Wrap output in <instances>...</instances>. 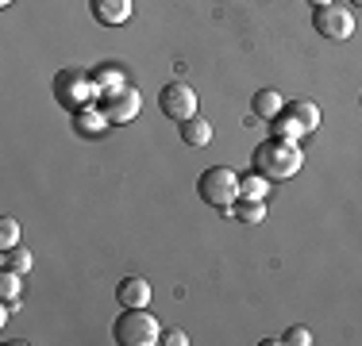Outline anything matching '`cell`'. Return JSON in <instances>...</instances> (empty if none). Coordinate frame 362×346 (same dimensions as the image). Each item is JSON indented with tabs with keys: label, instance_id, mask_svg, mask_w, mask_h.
Wrapping results in <instances>:
<instances>
[{
	"label": "cell",
	"instance_id": "277c9868",
	"mask_svg": "<svg viewBox=\"0 0 362 346\" xmlns=\"http://www.w3.org/2000/svg\"><path fill=\"white\" fill-rule=\"evenodd\" d=\"M93 97H100L97 85H93V73L85 69H62L54 77V100L70 112H81L85 104H93Z\"/></svg>",
	"mask_w": 362,
	"mask_h": 346
},
{
	"label": "cell",
	"instance_id": "44dd1931",
	"mask_svg": "<svg viewBox=\"0 0 362 346\" xmlns=\"http://www.w3.org/2000/svg\"><path fill=\"white\" fill-rule=\"evenodd\" d=\"M281 342H293V346H308V342H313V331H308V327H289V331L281 335Z\"/></svg>",
	"mask_w": 362,
	"mask_h": 346
},
{
	"label": "cell",
	"instance_id": "30bf717a",
	"mask_svg": "<svg viewBox=\"0 0 362 346\" xmlns=\"http://www.w3.org/2000/svg\"><path fill=\"white\" fill-rule=\"evenodd\" d=\"M177 131H181V143H185V146H209L212 143V124H209V119H201V116L177 124Z\"/></svg>",
	"mask_w": 362,
	"mask_h": 346
},
{
	"label": "cell",
	"instance_id": "52a82bcc",
	"mask_svg": "<svg viewBox=\"0 0 362 346\" xmlns=\"http://www.w3.org/2000/svg\"><path fill=\"white\" fill-rule=\"evenodd\" d=\"M139 108H143V97L132 89V85H127V89H119V93L100 97V112H105L108 124H132V119L139 116Z\"/></svg>",
	"mask_w": 362,
	"mask_h": 346
},
{
	"label": "cell",
	"instance_id": "8fae6325",
	"mask_svg": "<svg viewBox=\"0 0 362 346\" xmlns=\"http://www.w3.org/2000/svg\"><path fill=\"white\" fill-rule=\"evenodd\" d=\"M281 108H286V100H281V93L278 89H258L255 93V100H251V112L258 119H274V116H281Z\"/></svg>",
	"mask_w": 362,
	"mask_h": 346
},
{
	"label": "cell",
	"instance_id": "cb8c5ba5",
	"mask_svg": "<svg viewBox=\"0 0 362 346\" xmlns=\"http://www.w3.org/2000/svg\"><path fill=\"white\" fill-rule=\"evenodd\" d=\"M8 4H12V0H0V8H8Z\"/></svg>",
	"mask_w": 362,
	"mask_h": 346
},
{
	"label": "cell",
	"instance_id": "7a4b0ae2",
	"mask_svg": "<svg viewBox=\"0 0 362 346\" xmlns=\"http://www.w3.org/2000/svg\"><path fill=\"white\" fill-rule=\"evenodd\" d=\"M112 335H116L119 346H154V342H162V327L146 308H124V316L112 323Z\"/></svg>",
	"mask_w": 362,
	"mask_h": 346
},
{
	"label": "cell",
	"instance_id": "6da1fadb",
	"mask_svg": "<svg viewBox=\"0 0 362 346\" xmlns=\"http://www.w3.org/2000/svg\"><path fill=\"white\" fill-rule=\"evenodd\" d=\"M251 162H255V169L262 173V177L289 181L293 173L305 166V150H300V143H293V138L270 135L266 143H258V150L251 154Z\"/></svg>",
	"mask_w": 362,
	"mask_h": 346
},
{
	"label": "cell",
	"instance_id": "9a60e30c",
	"mask_svg": "<svg viewBox=\"0 0 362 346\" xmlns=\"http://www.w3.org/2000/svg\"><path fill=\"white\" fill-rule=\"evenodd\" d=\"M270 127H274V135H278V138H293V143H297L300 135H308L305 127H300V119L293 116L289 108H281V116H274V119H270Z\"/></svg>",
	"mask_w": 362,
	"mask_h": 346
},
{
	"label": "cell",
	"instance_id": "ba28073f",
	"mask_svg": "<svg viewBox=\"0 0 362 346\" xmlns=\"http://www.w3.org/2000/svg\"><path fill=\"white\" fill-rule=\"evenodd\" d=\"M116 304L119 308H151V285L143 277H124L116 285Z\"/></svg>",
	"mask_w": 362,
	"mask_h": 346
},
{
	"label": "cell",
	"instance_id": "ffe728a7",
	"mask_svg": "<svg viewBox=\"0 0 362 346\" xmlns=\"http://www.w3.org/2000/svg\"><path fill=\"white\" fill-rule=\"evenodd\" d=\"M20 277L23 273H12V270L0 273V300H16V297H20Z\"/></svg>",
	"mask_w": 362,
	"mask_h": 346
},
{
	"label": "cell",
	"instance_id": "5b68a950",
	"mask_svg": "<svg viewBox=\"0 0 362 346\" xmlns=\"http://www.w3.org/2000/svg\"><path fill=\"white\" fill-rule=\"evenodd\" d=\"M158 108L166 119H174V124H185V119L197 116V93L189 89L185 81H170L166 89L158 93Z\"/></svg>",
	"mask_w": 362,
	"mask_h": 346
},
{
	"label": "cell",
	"instance_id": "2e32d148",
	"mask_svg": "<svg viewBox=\"0 0 362 346\" xmlns=\"http://www.w3.org/2000/svg\"><path fill=\"white\" fill-rule=\"evenodd\" d=\"M266 193H270V177H262V173H243L239 177V196H251V201H266Z\"/></svg>",
	"mask_w": 362,
	"mask_h": 346
},
{
	"label": "cell",
	"instance_id": "3957f363",
	"mask_svg": "<svg viewBox=\"0 0 362 346\" xmlns=\"http://www.w3.org/2000/svg\"><path fill=\"white\" fill-rule=\"evenodd\" d=\"M197 193H201L204 204H212V208H220V212H228V208L239 201V173L228 169V166L204 169L201 181H197Z\"/></svg>",
	"mask_w": 362,
	"mask_h": 346
},
{
	"label": "cell",
	"instance_id": "5bb4252c",
	"mask_svg": "<svg viewBox=\"0 0 362 346\" xmlns=\"http://www.w3.org/2000/svg\"><path fill=\"white\" fill-rule=\"evenodd\" d=\"M228 215H235V220H243V223H262L266 201H251V196H239V201L228 208Z\"/></svg>",
	"mask_w": 362,
	"mask_h": 346
},
{
	"label": "cell",
	"instance_id": "8992f818",
	"mask_svg": "<svg viewBox=\"0 0 362 346\" xmlns=\"http://www.w3.org/2000/svg\"><path fill=\"white\" fill-rule=\"evenodd\" d=\"M313 28L320 31L324 39L343 42V39L355 35V16H351L343 4H324V8H316V12H313Z\"/></svg>",
	"mask_w": 362,
	"mask_h": 346
},
{
	"label": "cell",
	"instance_id": "d4e9b609",
	"mask_svg": "<svg viewBox=\"0 0 362 346\" xmlns=\"http://www.w3.org/2000/svg\"><path fill=\"white\" fill-rule=\"evenodd\" d=\"M351 4H355V8H362V0H351Z\"/></svg>",
	"mask_w": 362,
	"mask_h": 346
},
{
	"label": "cell",
	"instance_id": "4fadbf2b",
	"mask_svg": "<svg viewBox=\"0 0 362 346\" xmlns=\"http://www.w3.org/2000/svg\"><path fill=\"white\" fill-rule=\"evenodd\" d=\"M74 119H77V131H81V135H100V131L108 127L105 112H100V108H93V104H85L81 112H74Z\"/></svg>",
	"mask_w": 362,
	"mask_h": 346
},
{
	"label": "cell",
	"instance_id": "9c48e42d",
	"mask_svg": "<svg viewBox=\"0 0 362 346\" xmlns=\"http://www.w3.org/2000/svg\"><path fill=\"white\" fill-rule=\"evenodd\" d=\"M93 16L105 28H119L132 20V0H93Z\"/></svg>",
	"mask_w": 362,
	"mask_h": 346
},
{
	"label": "cell",
	"instance_id": "7c38bea8",
	"mask_svg": "<svg viewBox=\"0 0 362 346\" xmlns=\"http://www.w3.org/2000/svg\"><path fill=\"white\" fill-rule=\"evenodd\" d=\"M93 85H97V93H100V97H108V93L127 89L124 73H119L116 66H100V69H93Z\"/></svg>",
	"mask_w": 362,
	"mask_h": 346
},
{
	"label": "cell",
	"instance_id": "7402d4cb",
	"mask_svg": "<svg viewBox=\"0 0 362 346\" xmlns=\"http://www.w3.org/2000/svg\"><path fill=\"white\" fill-rule=\"evenodd\" d=\"M162 342H166V346H185L189 335L185 331H166V335H162Z\"/></svg>",
	"mask_w": 362,
	"mask_h": 346
},
{
	"label": "cell",
	"instance_id": "d6986e66",
	"mask_svg": "<svg viewBox=\"0 0 362 346\" xmlns=\"http://www.w3.org/2000/svg\"><path fill=\"white\" fill-rule=\"evenodd\" d=\"M12 246H20V223L12 215H4L0 220V250H12Z\"/></svg>",
	"mask_w": 362,
	"mask_h": 346
},
{
	"label": "cell",
	"instance_id": "ac0fdd59",
	"mask_svg": "<svg viewBox=\"0 0 362 346\" xmlns=\"http://www.w3.org/2000/svg\"><path fill=\"white\" fill-rule=\"evenodd\" d=\"M31 266H35V258H31L28 246L4 250V270H12V273H31Z\"/></svg>",
	"mask_w": 362,
	"mask_h": 346
},
{
	"label": "cell",
	"instance_id": "603a6c76",
	"mask_svg": "<svg viewBox=\"0 0 362 346\" xmlns=\"http://www.w3.org/2000/svg\"><path fill=\"white\" fill-rule=\"evenodd\" d=\"M313 8H324V4H335V0H308Z\"/></svg>",
	"mask_w": 362,
	"mask_h": 346
},
{
	"label": "cell",
	"instance_id": "e0dca14e",
	"mask_svg": "<svg viewBox=\"0 0 362 346\" xmlns=\"http://www.w3.org/2000/svg\"><path fill=\"white\" fill-rule=\"evenodd\" d=\"M286 108L300 119V127H305V131H316V127H320V108H316L313 100H293V104H286Z\"/></svg>",
	"mask_w": 362,
	"mask_h": 346
}]
</instances>
